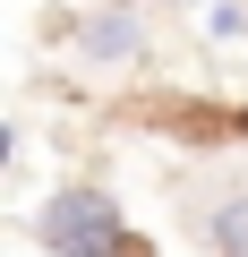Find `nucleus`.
<instances>
[{
	"mask_svg": "<svg viewBox=\"0 0 248 257\" xmlns=\"http://www.w3.org/2000/svg\"><path fill=\"white\" fill-rule=\"evenodd\" d=\"M77 52H86V60H103V69L137 60V52H146V18H137V0H120V9L86 18V26H77Z\"/></svg>",
	"mask_w": 248,
	"mask_h": 257,
	"instance_id": "f03ea898",
	"label": "nucleus"
},
{
	"mask_svg": "<svg viewBox=\"0 0 248 257\" xmlns=\"http://www.w3.org/2000/svg\"><path fill=\"white\" fill-rule=\"evenodd\" d=\"M35 231H43V248L52 257H146V240L120 223V206L103 197V189H60L43 214H35Z\"/></svg>",
	"mask_w": 248,
	"mask_h": 257,
	"instance_id": "f257e3e1",
	"label": "nucleus"
},
{
	"mask_svg": "<svg viewBox=\"0 0 248 257\" xmlns=\"http://www.w3.org/2000/svg\"><path fill=\"white\" fill-rule=\"evenodd\" d=\"M197 231H205V248H222V257H248V189L214 197V206L197 214Z\"/></svg>",
	"mask_w": 248,
	"mask_h": 257,
	"instance_id": "7ed1b4c3",
	"label": "nucleus"
}]
</instances>
